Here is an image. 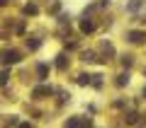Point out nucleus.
<instances>
[{"mask_svg": "<svg viewBox=\"0 0 146 128\" xmlns=\"http://www.w3.org/2000/svg\"><path fill=\"white\" fill-rule=\"evenodd\" d=\"M20 61V51H7L3 53V63H17Z\"/></svg>", "mask_w": 146, "mask_h": 128, "instance_id": "obj_1", "label": "nucleus"}, {"mask_svg": "<svg viewBox=\"0 0 146 128\" xmlns=\"http://www.w3.org/2000/svg\"><path fill=\"white\" fill-rule=\"evenodd\" d=\"M144 39H146L144 31H129V41H134V44H141Z\"/></svg>", "mask_w": 146, "mask_h": 128, "instance_id": "obj_2", "label": "nucleus"}, {"mask_svg": "<svg viewBox=\"0 0 146 128\" xmlns=\"http://www.w3.org/2000/svg\"><path fill=\"white\" fill-rule=\"evenodd\" d=\"M80 29H83L85 34H90V31L95 29V24H93V22H90V20H83V22H80Z\"/></svg>", "mask_w": 146, "mask_h": 128, "instance_id": "obj_3", "label": "nucleus"}, {"mask_svg": "<svg viewBox=\"0 0 146 128\" xmlns=\"http://www.w3.org/2000/svg\"><path fill=\"white\" fill-rule=\"evenodd\" d=\"M44 94H51V87L44 85V87H36V89H34V97H44Z\"/></svg>", "mask_w": 146, "mask_h": 128, "instance_id": "obj_4", "label": "nucleus"}, {"mask_svg": "<svg viewBox=\"0 0 146 128\" xmlns=\"http://www.w3.org/2000/svg\"><path fill=\"white\" fill-rule=\"evenodd\" d=\"M7 77H10V70H3V72H0V85H7Z\"/></svg>", "mask_w": 146, "mask_h": 128, "instance_id": "obj_5", "label": "nucleus"}, {"mask_svg": "<svg viewBox=\"0 0 146 128\" xmlns=\"http://www.w3.org/2000/svg\"><path fill=\"white\" fill-rule=\"evenodd\" d=\"M56 68H58V70H63V68H66V56H58V61H56Z\"/></svg>", "mask_w": 146, "mask_h": 128, "instance_id": "obj_6", "label": "nucleus"}, {"mask_svg": "<svg viewBox=\"0 0 146 128\" xmlns=\"http://www.w3.org/2000/svg\"><path fill=\"white\" fill-rule=\"evenodd\" d=\"M25 12H27V15H36V5H27Z\"/></svg>", "mask_w": 146, "mask_h": 128, "instance_id": "obj_7", "label": "nucleus"}, {"mask_svg": "<svg viewBox=\"0 0 146 128\" xmlns=\"http://www.w3.org/2000/svg\"><path fill=\"white\" fill-rule=\"evenodd\" d=\"M78 82H80V85H88V82H90V75H80Z\"/></svg>", "mask_w": 146, "mask_h": 128, "instance_id": "obj_8", "label": "nucleus"}, {"mask_svg": "<svg viewBox=\"0 0 146 128\" xmlns=\"http://www.w3.org/2000/svg\"><path fill=\"white\" fill-rule=\"evenodd\" d=\"M66 128H78V121H76V118H73V121H68Z\"/></svg>", "mask_w": 146, "mask_h": 128, "instance_id": "obj_9", "label": "nucleus"}, {"mask_svg": "<svg viewBox=\"0 0 146 128\" xmlns=\"http://www.w3.org/2000/svg\"><path fill=\"white\" fill-rule=\"evenodd\" d=\"M127 123H136V114H129L127 116Z\"/></svg>", "mask_w": 146, "mask_h": 128, "instance_id": "obj_10", "label": "nucleus"}, {"mask_svg": "<svg viewBox=\"0 0 146 128\" xmlns=\"http://www.w3.org/2000/svg\"><path fill=\"white\" fill-rule=\"evenodd\" d=\"M20 128H32V126H29V123H22V126H20Z\"/></svg>", "mask_w": 146, "mask_h": 128, "instance_id": "obj_11", "label": "nucleus"}, {"mask_svg": "<svg viewBox=\"0 0 146 128\" xmlns=\"http://www.w3.org/2000/svg\"><path fill=\"white\" fill-rule=\"evenodd\" d=\"M5 3H7V0H0V5H5Z\"/></svg>", "mask_w": 146, "mask_h": 128, "instance_id": "obj_12", "label": "nucleus"}, {"mask_svg": "<svg viewBox=\"0 0 146 128\" xmlns=\"http://www.w3.org/2000/svg\"><path fill=\"white\" fill-rule=\"evenodd\" d=\"M144 94H146V89H144Z\"/></svg>", "mask_w": 146, "mask_h": 128, "instance_id": "obj_13", "label": "nucleus"}]
</instances>
